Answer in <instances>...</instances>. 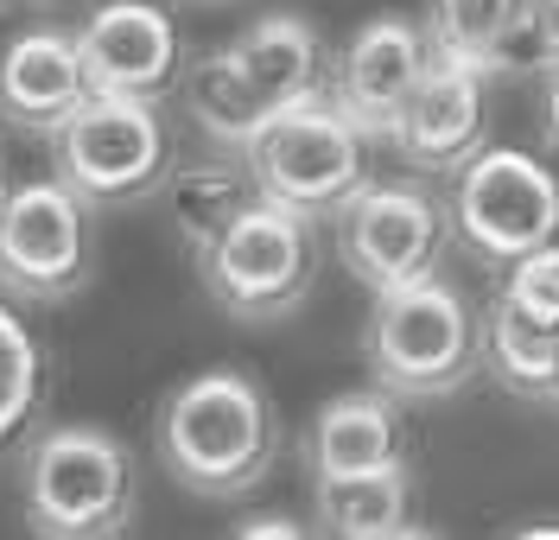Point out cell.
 I'll return each mask as SVG.
<instances>
[{
    "instance_id": "obj_1",
    "label": "cell",
    "mask_w": 559,
    "mask_h": 540,
    "mask_svg": "<svg viewBox=\"0 0 559 540\" xmlns=\"http://www.w3.org/2000/svg\"><path fill=\"white\" fill-rule=\"evenodd\" d=\"M153 452L185 496L236 503L267 483L280 458L274 395L248 369H198L153 413Z\"/></svg>"
},
{
    "instance_id": "obj_2",
    "label": "cell",
    "mask_w": 559,
    "mask_h": 540,
    "mask_svg": "<svg viewBox=\"0 0 559 540\" xmlns=\"http://www.w3.org/2000/svg\"><path fill=\"white\" fill-rule=\"evenodd\" d=\"M362 362L394 400H452L484 369V319L445 274L376 292Z\"/></svg>"
},
{
    "instance_id": "obj_3",
    "label": "cell",
    "mask_w": 559,
    "mask_h": 540,
    "mask_svg": "<svg viewBox=\"0 0 559 540\" xmlns=\"http://www.w3.org/2000/svg\"><path fill=\"white\" fill-rule=\"evenodd\" d=\"M191 261L204 274V292L216 299V312H229L236 324H280L318 287V223L254 191L216 229V242L198 249Z\"/></svg>"
},
{
    "instance_id": "obj_4",
    "label": "cell",
    "mask_w": 559,
    "mask_h": 540,
    "mask_svg": "<svg viewBox=\"0 0 559 540\" xmlns=\"http://www.w3.org/2000/svg\"><path fill=\"white\" fill-rule=\"evenodd\" d=\"M140 515V465L108 427H51L26 445V528L45 540H115Z\"/></svg>"
},
{
    "instance_id": "obj_5",
    "label": "cell",
    "mask_w": 559,
    "mask_h": 540,
    "mask_svg": "<svg viewBox=\"0 0 559 540\" xmlns=\"http://www.w3.org/2000/svg\"><path fill=\"white\" fill-rule=\"evenodd\" d=\"M159 108L166 103L90 89L64 115V128L51 134V166L90 211H134L159 197L173 172V128Z\"/></svg>"
},
{
    "instance_id": "obj_6",
    "label": "cell",
    "mask_w": 559,
    "mask_h": 540,
    "mask_svg": "<svg viewBox=\"0 0 559 540\" xmlns=\"http://www.w3.org/2000/svg\"><path fill=\"white\" fill-rule=\"evenodd\" d=\"M452 242L477 267H515L522 254L559 242V166L522 146H477L452 172Z\"/></svg>"
},
{
    "instance_id": "obj_7",
    "label": "cell",
    "mask_w": 559,
    "mask_h": 540,
    "mask_svg": "<svg viewBox=\"0 0 559 540\" xmlns=\"http://www.w3.org/2000/svg\"><path fill=\"white\" fill-rule=\"evenodd\" d=\"M242 166L261 197L293 204L318 223V216H337L344 197L369 184V134L331 96H312V103L274 108L248 134Z\"/></svg>"
},
{
    "instance_id": "obj_8",
    "label": "cell",
    "mask_w": 559,
    "mask_h": 540,
    "mask_svg": "<svg viewBox=\"0 0 559 540\" xmlns=\"http://www.w3.org/2000/svg\"><path fill=\"white\" fill-rule=\"evenodd\" d=\"M337 223V261L349 267V280L369 292H394L445 274L452 254V216L445 204L414 179L362 184L356 197H344Z\"/></svg>"
},
{
    "instance_id": "obj_9",
    "label": "cell",
    "mask_w": 559,
    "mask_h": 540,
    "mask_svg": "<svg viewBox=\"0 0 559 540\" xmlns=\"http://www.w3.org/2000/svg\"><path fill=\"white\" fill-rule=\"evenodd\" d=\"M90 204L64 179L7 184L0 197V299L64 305L90 287Z\"/></svg>"
},
{
    "instance_id": "obj_10",
    "label": "cell",
    "mask_w": 559,
    "mask_h": 540,
    "mask_svg": "<svg viewBox=\"0 0 559 540\" xmlns=\"http://www.w3.org/2000/svg\"><path fill=\"white\" fill-rule=\"evenodd\" d=\"M83 76L103 96H140V103H166L185 83V33L159 0H103L83 26H76Z\"/></svg>"
},
{
    "instance_id": "obj_11",
    "label": "cell",
    "mask_w": 559,
    "mask_h": 540,
    "mask_svg": "<svg viewBox=\"0 0 559 540\" xmlns=\"http://www.w3.org/2000/svg\"><path fill=\"white\" fill-rule=\"evenodd\" d=\"M426 71H432L426 26L407 20V13H376L331 58V103L344 108L369 141H394V128H401Z\"/></svg>"
},
{
    "instance_id": "obj_12",
    "label": "cell",
    "mask_w": 559,
    "mask_h": 540,
    "mask_svg": "<svg viewBox=\"0 0 559 540\" xmlns=\"http://www.w3.org/2000/svg\"><path fill=\"white\" fill-rule=\"evenodd\" d=\"M484 141H489V76L471 71V64H452V58H432V71L419 76L414 103L394 128V153L426 179H445Z\"/></svg>"
},
{
    "instance_id": "obj_13",
    "label": "cell",
    "mask_w": 559,
    "mask_h": 540,
    "mask_svg": "<svg viewBox=\"0 0 559 540\" xmlns=\"http://www.w3.org/2000/svg\"><path fill=\"white\" fill-rule=\"evenodd\" d=\"M83 96H90V76H83L76 33L26 26V33H13L0 45V121L13 134L51 141Z\"/></svg>"
},
{
    "instance_id": "obj_14",
    "label": "cell",
    "mask_w": 559,
    "mask_h": 540,
    "mask_svg": "<svg viewBox=\"0 0 559 540\" xmlns=\"http://www.w3.org/2000/svg\"><path fill=\"white\" fill-rule=\"evenodd\" d=\"M299 452H306V470H312V477H356V470H382V465H407V458H414L401 400L388 395V388L331 395L312 413Z\"/></svg>"
},
{
    "instance_id": "obj_15",
    "label": "cell",
    "mask_w": 559,
    "mask_h": 540,
    "mask_svg": "<svg viewBox=\"0 0 559 540\" xmlns=\"http://www.w3.org/2000/svg\"><path fill=\"white\" fill-rule=\"evenodd\" d=\"M229 51H236L248 89L267 115L331 96V51H324V33L306 13H261L242 38H229Z\"/></svg>"
},
{
    "instance_id": "obj_16",
    "label": "cell",
    "mask_w": 559,
    "mask_h": 540,
    "mask_svg": "<svg viewBox=\"0 0 559 540\" xmlns=\"http://www.w3.org/2000/svg\"><path fill=\"white\" fill-rule=\"evenodd\" d=\"M312 521L337 540H394L419 535L414 521V458L356 477H312Z\"/></svg>"
},
{
    "instance_id": "obj_17",
    "label": "cell",
    "mask_w": 559,
    "mask_h": 540,
    "mask_svg": "<svg viewBox=\"0 0 559 540\" xmlns=\"http://www.w3.org/2000/svg\"><path fill=\"white\" fill-rule=\"evenodd\" d=\"M426 45L432 58H452L471 71H509L527 45V0H426Z\"/></svg>"
},
{
    "instance_id": "obj_18",
    "label": "cell",
    "mask_w": 559,
    "mask_h": 540,
    "mask_svg": "<svg viewBox=\"0 0 559 540\" xmlns=\"http://www.w3.org/2000/svg\"><path fill=\"white\" fill-rule=\"evenodd\" d=\"M484 369L522 400H559V331L522 319L509 299L484 312Z\"/></svg>"
},
{
    "instance_id": "obj_19",
    "label": "cell",
    "mask_w": 559,
    "mask_h": 540,
    "mask_svg": "<svg viewBox=\"0 0 559 540\" xmlns=\"http://www.w3.org/2000/svg\"><path fill=\"white\" fill-rule=\"evenodd\" d=\"M159 197H166V211H173L178 242L198 254V249H210L216 229L254 197V179H248L242 153H236V159H204V166H178L173 159V172H166V184H159Z\"/></svg>"
},
{
    "instance_id": "obj_20",
    "label": "cell",
    "mask_w": 559,
    "mask_h": 540,
    "mask_svg": "<svg viewBox=\"0 0 559 540\" xmlns=\"http://www.w3.org/2000/svg\"><path fill=\"white\" fill-rule=\"evenodd\" d=\"M178 89H185V103H191V121H198L223 153H242L248 134L267 121V108L254 103V89H248V76H242V64H236L229 45H216V51H204V58H191Z\"/></svg>"
},
{
    "instance_id": "obj_21",
    "label": "cell",
    "mask_w": 559,
    "mask_h": 540,
    "mask_svg": "<svg viewBox=\"0 0 559 540\" xmlns=\"http://www.w3.org/2000/svg\"><path fill=\"white\" fill-rule=\"evenodd\" d=\"M45 344L33 324L13 312V299H0V465L13 452H26L45 413Z\"/></svg>"
},
{
    "instance_id": "obj_22",
    "label": "cell",
    "mask_w": 559,
    "mask_h": 540,
    "mask_svg": "<svg viewBox=\"0 0 559 540\" xmlns=\"http://www.w3.org/2000/svg\"><path fill=\"white\" fill-rule=\"evenodd\" d=\"M496 299H509L522 319L554 324V331H559V242L522 254L515 267H502V287H496Z\"/></svg>"
},
{
    "instance_id": "obj_23",
    "label": "cell",
    "mask_w": 559,
    "mask_h": 540,
    "mask_svg": "<svg viewBox=\"0 0 559 540\" xmlns=\"http://www.w3.org/2000/svg\"><path fill=\"white\" fill-rule=\"evenodd\" d=\"M527 45L540 64L559 58V0H527Z\"/></svg>"
},
{
    "instance_id": "obj_24",
    "label": "cell",
    "mask_w": 559,
    "mask_h": 540,
    "mask_svg": "<svg viewBox=\"0 0 559 540\" xmlns=\"http://www.w3.org/2000/svg\"><path fill=\"white\" fill-rule=\"evenodd\" d=\"M236 535H280V540H299L306 528H299L293 515H280V508H267V515H248V521L236 528Z\"/></svg>"
},
{
    "instance_id": "obj_25",
    "label": "cell",
    "mask_w": 559,
    "mask_h": 540,
    "mask_svg": "<svg viewBox=\"0 0 559 540\" xmlns=\"http://www.w3.org/2000/svg\"><path fill=\"white\" fill-rule=\"evenodd\" d=\"M540 108H547V159L559 166V58L547 64V96H540Z\"/></svg>"
},
{
    "instance_id": "obj_26",
    "label": "cell",
    "mask_w": 559,
    "mask_h": 540,
    "mask_svg": "<svg viewBox=\"0 0 559 540\" xmlns=\"http://www.w3.org/2000/svg\"><path fill=\"white\" fill-rule=\"evenodd\" d=\"M13 7H33V0H0V13H13Z\"/></svg>"
},
{
    "instance_id": "obj_27",
    "label": "cell",
    "mask_w": 559,
    "mask_h": 540,
    "mask_svg": "<svg viewBox=\"0 0 559 540\" xmlns=\"http://www.w3.org/2000/svg\"><path fill=\"white\" fill-rule=\"evenodd\" d=\"M0 197H7V159H0Z\"/></svg>"
},
{
    "instance_id": "obj_28",
    "label": "cell",
    "mask_w": 559,
    "mask_h": 540,
    "mask_svg": "<svg viewBox=\"0 0 559 540\" xmlns=\"http://www.w3.org/2000/svg\"><path fill=\"white\" fill-rule=\"evenodd\" d=\"M33 7H45V0H33Z\"/></svg>"
},
{
    "instance_id": "obj_29",
    "label": "cell",
    "mask_w": 559,
    "mask_h": 540,
    "mask_svg": "<svg viewBox=\"0 0 559 540\" xmlns=\"http://www.w3.org/2000/svg\"><path fill=\"white\" fill-rule=\"evenodd\" d=\"M204 7H216V0H204Z\"/></svg>"
},
{
    "instance_id": "obj_30",
    "label": "cell",
    "mask_w": 559,
    "mask_h": 540,
    "mask_svg": "<svg viewBox=\"0 0 559 540\" xmlns=\"http://www.w3.org/2000/svg\"><path fill=\"white\" fill-rule=\"evenodd\" d=\"M554 407H559V400H554Z\"/></svg>"
}]
</instances>
